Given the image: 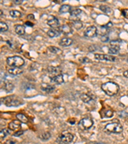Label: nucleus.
<instances>
[{"instance_id":"1","label":"nucleus","mask_w":128,"mask_h":144,"mask_svg":"<svg viewBox=\"0 0 128 144\" xmlns=\"http://www.w3.org/2000/svg\"><path fill=\"white\" fill-rule=\"evenodd\" d=\"M1 103L8 107L19 106L24 104L23 100L21 98L15 95L2 98L1 99Z\"/></svg>"},{"instance_id":"2","label":"nucleus","mask_w":128,"mask_h":144,"mask_svg":"<svg viewBox=\"0 0 128 144\" xmlns=\"http://www.w3.org/2000/svg\"><path fill=\"white\" fill-rule=\"evenodd\" d=\"M102 91L108 96H113L119 92L120 87L116 83L113 81H108L103 83L101 85Z\"/></svg>"},{"instance_id":"3","label":"nucleus","mask_w":128,"mask_h":144,"mask_svg":"<svg viewBox=\"0 0 128 144\" xmlns=\"http://www.w3.org/2000/svg\"><path fill=\"white\" fill-rule=\"evenodd\" d=\"M104 131L107 133L120 134L123 131V127L119 122L109 123L104 127Z\"/></svg>"},{"instance_id":"4","label":"nucleus","mask_w":128,"mask_h":144,"mask_svg":"<svg viewBox=\"0 0 128 144\" xmlns=\"http://www.w3.org/2000/svg\"><path fill=\"white\" fill-rule=\"evenodd\" d=\"M25 60L19 56H10L7 59V65L11 67H21L25 65Z\"/></svg>"},{"instance_id":"5","label":"nucleus","mask_w":128,"mask_h":144,"mask_svg":"<svg viewBox=\"0 0 128 144\" xmlns=\"http://www.w3.org/2000/svg\"><path fill=\"white\" fill-rule=\"evenodd\" d=\"M74 136L71 133L64 131L56 138V142L59 144H69L73 141Z\"/></svg>"},{"instance_id":"6","label":"nucleus","mask_w":128,"mask_h":144,"mask_svg":"<svg viewBox=\"0 0 128 144\" xmlns=\"http://www.w3.org/2000/svg\"><path fill=\"white\" fill-rule=\"evenodd\" d=\"M94 122L92 118H84L81 120L78 123V127L82 130H88L92 127Z\"/></svg>"},{"instance_id":"7","label":"nucleus","mask_w":128,"mask_h":144,"mask_svg":"<svg viewBox=\"0 0 128 144\" xmlns=\"http://www.w3.org/2000/svg\"><path fill=\"white\" fill-rule=\"evenodd\" d=\"M119 40H111L110 42L111 47L108 49V53L110 55H116L120 51V43Z\"/></svg>"},{"instance_id":"8","label":"nucleus","mask_w":128,"mask_h":144,"mask_svg":"<svg viewBox=\"0 0 128 144\" xmlns=\"http://www.w3.org/2000/svg\"><path fill=\"white\" fill-rule=\"evenodd\" d=\"M97 29L96 26H90L87 28L84 31L85 37L87 38H93L97 35Z\"/></svg>"},{"instance_id":"9","label":"nucleus","mask_w":128,"mask_h":144,"mask_svg":"<svg viewBox=\"0 0 128 144\" xmlns=\"http://www.w3.org/2000/svg\"><path fill=\"white\" fill-rule=\"evenodd\" d=\"M94 57L96 60H105V61L111 62H113L116 60V58L114 57L113 56L104 55V54H95Z\"/></svg>"},{"instance_id":"10","label":"nucleus","mask_w":128,"mask_h":144,"mask_svg":"<svg viewBox=\"0 0 128 144\" xmlns=\"http://www.w3.org/2000/svg\"><path fill=\"white\" fill-rule=\"evenodd\" d=\"M47 24L49 25L50 27L53 28H55L59 27L60 26V22L58 18L53 16H49L48 19H47Z\"/></svg>"},{"instance_id":"11","label":"nucleus","mask_w":128,"mask_h":144,"mask_svg":"<svg viewBox=\"0 0 128 144\" xmlns=\"http://www.w3.org/2000/svg\"><path fill=\"white\" fill-rule=\"evenodd\" d=\"M58 30L60 31V32L62 33L64 35H69V34L73 33V29L68 25H63L62 26H59Z\"/></svg>"},{"instance_id":"12","label":"nucleus","mask_w":128,"mask_h":144,"mask_svg":"<svg viewBox=\"0 0 128 144\" xmlns=\"http://www.w3.org/2000/svg\"><path fill=\"white\" fill-rule=\"evenodd\" d=\"M51 81L52 83H54V84L61 85L64 82V79H63V74H60L58 75L54 76L51 78Z\"/></svg>"},{"instance_id":"13","label":"nucleus","mask_w":128,"mask_h":144,"mask_svg":"<svg viewBox=\"0 0 128 144\" xmlns=\"http://www.w3.org/2000/svg\"><path fill=\"white\" fill-rule=\"evenodd\" d=\"M73 43V40L71 38L64 37L62 38L59 42V45L63 47H68Z\"/></svg>"},{"instance_id":"14","label":"nucleus","mask_w":128,"mask_h":144,"mask_svg":"<svg viewBox=\"0 0 128 144\" xmlns=\"http://www.w3.org/2000/svg\"><path fill=\"white\" fill-rule=\"evenodd\" d=\"M21 127V122L19 121H13L12 122H10L8 124V128L10 129V130H14L18 129H20Z\"/></svg>"},{"instance_id":"15","label":"nucleus","mask_w":128,"mask_h":144,"mask_svg":"<svg viewBox=\"0 0 128 144\" xmlns=\"http://www.w3.org/2000/svg\"><path fill=\"white\" fill-rule=\"evenodd\" d=\"M80 99L84 103H88L94 99V95L92 93H82L80 95Z\"/></svg>"},{"instance_id":"16","label":"nucleus","mask_w":128,"mask_h":144,"mask_svg":"<svg viewBox=\"0 0 128 144\" xmlns=\"http://www.w3.org/2000/svg\"><path fill=\"white\" fill-rule=\"evenodd\" d=\"M24 70L20 67H12L8 69V72L10 74L13 76H17L22 74Z\"/></svg>"},{"instance_id":"17","label":"nucleus","mask_w":128,"mask_h":144,"mask_svg":"<svg viewBox=\"0 0 128 144\" xmlns=\"http://www.w3.org/2000/svg\"><path fill=\"white\" fill-rule=\"evenodd\" d=\"M48 71L49 74H54V76L58 75L61 74V69L58 67L50 66L48 68Z\"/></svg>"},{"instance_id":"18","label":"nucleus","mask_w":128,"mask_h":144,"mask_svg":"<svg viewBox=\"0 0 128 144\" xmlns=\"http://www.w3.org/2000/svg\"><path fill=\"white\" fill-rule=\"evenodd\" d=\"M47 34H48V35L50 38H55L58 37L60 35V31L58 30L52 28L48 30V32H47Z\"/></svg>"},{"instance_id":"19","label":"nucleus","mask_w":128,"mask_h":144,"mask_svg":"<svg viewBox=\"0 0 128 144\" xmlns=\"http://www.w3.org/2000/svg\"><path fill=\"white\" fill-rule=\"evenodd\" d=\"M15 31L16 33L19 35H23L25 33V26L23 25H16L15 28Z\"/></svg>"},{"instance_id":"20","label":"nucleus","mask_w":128,"mask_h":144,"mask_svg":"<svg viewBox=\"0 0 128 144\" xmlns=\"http://www.w3.org/2000/svg\"><path fill=\"white\" fill-rule=\"evenodd\" d=\"M71 7L69 5H63L61 6V7L59 9V13L60 14H65L67 13V12H71Z\"/></svg>"},{"instance_id":"21","label":"nucleus","mask_w":128,"mask_h":144,"mask_svg":"<svg viewBox=\"0 0 128 144\" xmlns=\"http://www.w3.org/2000/svg\"><path fill=\"white\" fill-rule=\"evenodd\" d=\"M41 88L42 90L45 91L47 93H51L52 92H53L54 90L55 87L53 85H50L44 84L42 86Z\"/></svg>"},{"instance_id":"22","label":"nucleus","mask_w":128,"mask_h":144,"mask_svg":"<svg viewBox=\"0 0 128 144\" xmlns=\"http://www.w3.org/2000/svg\"><path fill=\"white\" fill-rule=\"evenodd\" d=\"M17 120L21 122H22L24 124H27L28 122V118L26 117V115L22 113H18L16 115Z\"/></svg>"},{"instance_id":"23","label":"nucleus","mask_w":128,"mask_h":144,"mask_svg":"<svg viewBox=\"0 0 128 144\" xmlns=\"http://www.w3.org/2000/svg\"><path fill=\"white\" fill-rule=\"evenodd\" d=\"M3 88L7 92H10V91H12L14 89V85L12 83L7 81L6 82L3 83Z\"/></svg>"},{"instance_id":"24","label":"nucleus","mask_w":128,"mask_h":144,"mask_svg":"<svg viewBox=\"0 0 128 144\" xmlns=\"http://www.w3.org/2000/svg\"><path fill=\"white\" fill-rule=\"evenodd\" d=\"M51 134L49 132H44L39 135V138L42 141H46L51 138Z\"/></svg>"},{"instance_id":"25","label":"nucleus","mask_w":128,"mask_h":144,"mask_svg":"<svg viewBox=\"0 0 128 144\" xmlns=\"http://www.w3.org/2000/svg\"><path fill=\"white\" fill-rule=\"evenodd\" d=\"M72 26H73L76 30H80V29H82V27H83V23H82L80 21L76 20V21H73V22H72Z\"/></svg>"},{"instance_id":"26","label":"nucleus","mask_w":128,"mask_h":144,"mask_svg":"<svg viewBox=\"0 0 128 144\" xmlns=\"http://www.w3.org/2000/svg\"><path fill=\"white\" fill-rule=\"evenodd\" d=\"M10 134V130L7 128L3 129L1 130V132H0L1 138H5L6 136H8Z\"/></svg>"},{"instance_id":"27","label":"nucleus","mask_w":128,"mask_h":144,"mask_svg":"<svg viewBox=\"0 0 128 144\" xmlns=\"http://www.w3.org/2000/svg\"><path fill=\"white\" fill-rule=\"evenodd\" d=\"M48 50L50 51L51 53H54V54H59L62 52V50L59 48L56 47L55 46H49L48 47Z\"/></svg>"},{"instance_id":"28","label":"nucleus","mask_w":128,"mask_h":144,"mask_svg":"<svg viewBox=\"0 0 128 144\" xmlns=\"http://www.w3.org/2000/svg\"><path fill=\"white\" fill-rule=\"evenodd\" d=\"M10 15L11 17H14V18H19V17H21L22 16L21 12L18 10L10 11Z\"/></svg>"},{"instance_id":"29","label":"nucleus","mask_w":128,"mask_h":144,"mask_svg":"<svg viewBox=\"0 0 128 144\" xmlns=\"http://www.w3.org/2000/svg\"><path fill=\"white\" fill-rule=\"evenodd\" d=\"M99 8L101 11H102V12L106 14H110L111 12V8L107 5H101Z\"/></svg>"},{"instance_id":"30","label":"nucleus","mask_w":128,"mask_h":144,"mask_svg":"<svg viewBox=\"0 0 128 144\" xmlns=\"http://www.w3.org/2000/svg\"><path fill=\"white\" fill-rule=\"evenodd\" d=\"M8 30V26L5 22L1 21L0 22V31L1 32H5Z\"/></svg>"},{"instance_id":"31","label":"nucleus","mask_w":128,"mask_h":144,"mask_svg":"<svg viewBox=\"0 0 128 144\" xmlns=\"http://www.w3.org/2000/svg\"><path fill=\"white\" fill-rule=\"evenodd\" d=\"M82 12V10L79 9V8H77V9H75L74 10L71 11V12H70V15L71 17H78L79 15L81 14Z\"/></svg>"},{"instance_id":"32","label":"nucleus","mask_w":128,"mask_h":144,"mask_svg":"<svg viewBox=\"0 0 128 144\" xmlns=\"http://www.w3.org/2000/svg\"><path fill=\"white\" fill-rule=\"evenodd\" d=\"M79 61H80L82 63H83V64H88V63L92 62V60L87 57L81 58L79 59Z\"/></svg>"},{"instance_id":"33","label":"nucleus","mask_w":128,"mask_h":144,"mask_svg":"<svg viewBox=\"0 0 128 144\" xmlns=\"http://www.w3.org/2000/svg\"><path fill=\"white\" fill-rule=\"evenodd\" d=\"M113 115V113L111 110H108L107 112L105 113V117H108V118H110V117H112Z\"/></svg>"},{"instance_id":"34","label":"nucleus","mask_w":128,"mask_h":144,"mask_svg":"<svg viewBox=\"0 0 128 144\" xmlns=\"http://www.w3.org/2000/svg\"><path fill=\"white\" fill-rule=\"evenodd\" d=\"M101 40L102 42H107L109 40V37H108V35H102V36L101 37Z\"/></svg>"},{"instance_id":"35","label":"nucleus","mask_w":128,"mask_h":144,"mask_svg":"<svg viewBox=\"0 0 128 144\" xmlns=\"http://www.w3.org/2000/svg\"><path fill=\"white\" fill-rule=\"evenodd\" d=\"M23 133H24V131H17V132L15 133L13 135V136H17H17H21V135H22Z\"/></svg>"},{"instance_id":"36","label":"nucleus","mask_w":128,"mask_h":144,"mask_svg":"<svg viewBox=\"0 0 128 144\" xmlns=\"http://www.w3.org/2000/svg\"><path fill=\"white\" fill-rule=\"evenodd\" d=\"M14 3L16 5H21L23 3V0H14Z\"/></svg>"},{"instance_id":"37","label":"nucleus","mask_w":128,"mask_h":144,"mask_svg":"<svg viewBox=\"0 0 128 144\" xmlns=\"http://www.w3.org/2000/svg\"><path fill=\"white\" fill-rule=\"evenodd\" d=\"M122 14H124V17H126V18H128V9L125 10H123Z\"/></svg>"},{"instance_id":"38","label":"nucleus","mask_w":128,"mask_h":144,"mask_svg":"<svg viewBox=\"0 0 128 144\" xmlns=\"http://www.w3.org/2000/svg\"><path fill=\"white\" fill-rule=\"evenodd\" d=\"M25 25H26V26H30V27H33V24L30 22V21H26V22H25Z\"/></svg>"},{"instance_id":"39","label":"nucleus","mask_w":128,"mask_h":144,"mask_svg":"<svg viewBox=\"0 0 128 144\" xmlns=\"http://www.w3.org/2000/svg\"><path fill=\"white\" fill-rule=\"evenodd\" d=\"M27 18L28 19H31V20L35 19V16H34V15H33V14L28 15Z\"/></svg>"},{"instance_id":"40","label":"nucleus","mask_w":128,"mask_h":144,"mask_svg":"<svg viewBox=\"0 0 128 144\" xmlns=\"http://www.w3.org/2000/svg\"><path fill=\"white\" fill-rule=\"evenodd\" d=\"M3 144H16V142L14 141H12V140H8V141H6L5 143Z\"/></svg>"},{"instance_id":"41","label":"nucleus","mask_w":128,"mask_h":144,"mask_svg":"<svg viewBox=\"0 0 128 144\" xmlns=\"http://www.w3.org/2000/svg\"><path fill=\"white\" fill-rule=\"evenodd\" d=\"M123 75H124V77L128 78V70H125V72H124V73H123Z\"/></svg>"},{"instance_id":"42","label":"nucleus","mask_w":128,"mask_h":144,"mask_svg":"<svg viewBox=\"0 0 128 144\" xmlns=\"http://www.w3.org/2000/svg\"><path fill=\"white\" fill-rule=\"evenodd\" d=\"M0 12H1V17H2V16H3V10H0Z\"/></svg>"},{"instance_id":"43","label":"nucleus","mask_w":128,"mask_h":144,"mask_svg":"<svg viewBox=\"0 0 128 144\" xmlns=\"http://www.w3.org/2000/svg\"><path fill=\"white\" fill-rule=\"evenodd\" d=\"M94 144H105V143H103L99 142V143H94Z\"/></svg>"}]
</instances>
